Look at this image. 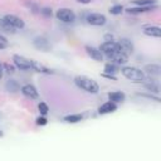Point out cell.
Listing matches in <instances>:
<instances>
[{"instance_id": "cell-32", "label": "cell", "mask_w": 161, "mask_h": 161, "mask_svg": "<svg viewBox=\"0 0 161 161\" xmlns=\"http://www.w3.org/2000/svg\"><path fill=\"white\" fill-rule=\"evenodd\" d=\"M138 96L146 97V98H151V99H155L156 102H160V98H158V97H153V96H151V94H141V93H138Z\"/></svg>"}, {"instance_id": "cell-38", "label": "cell", "mask_w": 161, "mask_h": 161, "mask_svg": "<svg viewBox=\"0 0 161 161\" xmlns=\"http://www.w3.org/2000/svg\"><path fill=\"white\" fill-rule=\"evenodd\" d=\"M0 68H1V69H3V64H1V63H0Z\"/></svg>"}, {"instance_id": "cell-5", "label": "cell", "mask_w": 161, "mask_h": 161, "mask_svg": "<svg viewBox=\"0 0 161 161\" xmlns=\"http://www.w3.org/2000/svg\"><path fill=\"white\" fill-rule=\"evenodd\" d=\"M13 60H14V65L20 70H30L31 69V59H28L23 55L15 54V55H13Z\"/></svg>"}, {"instance_id": "cell-3", "label": "cell", "mask_w": 161, "mask_h": 161, "mask_svg": "<svg viewBox=\"0 0 161 161\" xmlns=\"http://www.w3.org/2000/svg\"><path fill=\"white\" fill-rule=\"evenodd\" d=\"M116 44H117V49L121 53H123V54H126L128 57L133 53V48L135 47H133V43L128 38H121V39H118L116 42Z\"/></svg>"}, {"instance_id": "cell-30", "label": "cell", "mask_w": 161, "mask_h": 161, "mask_svg": "<svg viewBox=\"0 0 161 161\" xmlns=\"http://www.w3.org/2000/svg\"><path fill=\"white\" fill-rule=\"evenodd\" d=\"M3 68H5V69H6V72H8L9 74L15 72V67H14V65H11V64H9V63H4V64H3Z\"/></svg>"}, {"instance_id": "cell-8", "label": "cell", "mask_w": 161, "mask_h": 161, "mask_svg": "<svg viewBox=\"0 0 161 161\" xmlns=\"http://www.w3.org/2000/svg\"><path fill=\"white\" fill-rule=\"evenodd\" d=\"M4 19L13 26V28H15V29H23L24 26H25V23H24V20L21 19V18H19V16H16V15H13V14H8V15H5L4 16Z\"/></svg>"}, {"instance_id": "cell-7", "label": "cell", "mask_w": 161, "mask_h": 161, "mask_svg": "<svg viewBox=\"0 0 161 161\" xmlns=\"http://www.w3.org/2000/svg\"><path fill=\"white\" fill-rule=\"evenodd\" d=\"M98 49L101 50V53H102V54H104V55L108 58L112 53H114V52L117 50V44H116V42H114V40L104 42V43H102V44H101V47H99Z\"/></svg>"}, {"instance_id": "cell-15", "label": "cell", "mask_w": 161, "mask_h": 161, "mask_svg": "<svg viewBox=\"0 0 161 161\" xmlns=\"http://www.w3.org/2000/svg\"><path fill=\"white\" fill-rule=\"evenodd\" d=\"M143 73L148 74L150 77H151V75L158 77L160 73H161V68H160L158 64H147V65H145V68H143Z\"/></svg>"}, {"instance_id": "cell-29", "label": "cell", "mask_w": 161, "mask_h": 161, "mask_svg": "<svg viewBox=\"0 0 161 161\" xmlns=\"http://www.w3.org/2000/svg\"><path fill=\"white\" fill-rule=\"evenodd\" d=\"M35 122H36L38 126H45V125L48 123V119L45 118V116H42V114H40V116L35 119Z\"/></svg>"}, {"instance_id": "cell-10", "label": "cell", "mask_w": 161, "mask_h": 161, "mask_svg": "<svg viewBox=\"0 0 161 161\" xmlns=\"http://www.w3.org/2000/svg\"><path fill=\"white\" fill-rule=\"evenodd\" d=\"M20 91H21V93H23L25 97H28V98H30V99H38V98H39V93H38L36 88H35L33 84H24V86L20 88Z\"/></svg>"}, {"instance_id": "cell-1", "label": "cell", "mask_w": 161, "mask_h": 161, "mask_svg": "<svg viewBox=\"0 0 161 161\" xmlns=\"http://www.w3.org/2000/svg\"><path fill=\"white\" fill-rule=\"evenodd\" d=\"M74 83L77 84V87H79L80 89L86 91L87 93H92V94H96L98 93L99 91V86L98 83L89 78V77H86V75H77L74 78Z\"/></svg>"}, {"instance_id": "cell-12", "label": "cell", "mask_w": 161, "mask_h": 161, "mask_svg": "<svg viewBox=\"0 0 161 161\" xmlns=\"http://www.w3.org/2000/svg\"><path fill=\"white\" fill-rule=\"evenodd\" d=\"M116 109H117V104L113 103L112 101H107L102 106H99L98 113L99 114H108V113H113Z\"/></svg>"}, {"instance_id": "cell-19", "label": "cell", "mask_w": 161, "mask_h": 161, "mask_svg": "<svg viewBox=\"0 0 161 161\" xmlns=\"http://www.w3.org/2000/svg\"><path fill=\"white\" fill-rule=\"evenodd\" d=\"M5 88H6V91H9V92H11V93H15V92L20 91V86H19V83H18L16 80H14V79L8 80L6 84H5Z\"/></svg>"}, {"instance_id": "cell-27", "label": "cell", "mask_w": 161, "mask_h": 161, "mask_svg": "<svg viewBox=\"0 0 161 161\" xmlns=\"http://www.w3.org/2000/svg\"><path fill=\"white\" fill-rule=\"evenodd\" d=\"M25 6H28V8L31 10V13H34V14H38V13L40 11V8H39L36 4L31 3V1H26V3H25Z\"/></svg>"}, {"instance_id": "cell-37", "label": "cell", "mask_w": 161, "mask_h": 161, "mask_svg": "<svg viewBox=\"0 0 161 161\" xmlns=\"http://www.w3.org/2000/svg\"><path fill=\"white\" fill-rule=\"evenodd\" d=\"M3 136H4V132H3V131H0V137H3Z\"/></svg>"}, {"instance_id": "cell-13", "label": "cell", "mask_w": 161, "mask_h": 161, "mask_svg": "<svg viewBox=\"0 0 161 161\" xmlns=\"http://www.w3.org/2000/svg\"><path fill=\"white\" fill-rule=\"evenodd\" d=\"M86 52H87V54L92 58V59H94V60H97V62H101L102 59H103V54L101 53V50L98 49V48H94V47H91V45H86Z\"/></svg>"}, {"instance_id": "cell-25", "label": "cell", "mask_w": 161, "mask_h": 161, "mask_svg": "<svg viewBox=\"0 0 161 161\" xmlns=\"http://www.w3.org/2000/svg\"><path fill=\"white\" fill-rule=\"evenodd\" d=\"M122 11H123L122 5H113L109 8V14H112V15H119V14H122Z\"/></svg>"}, {"instance_id": "cell-4", "label": "cell", "mask_w": 161, "mask_h": 161, "mask_svg": "<svg viewBox=\"0 0 161 161\" xmlns=\"http://www.w3.org/2000/svg\"><path fill=\"white\" fill-rule=\"evenodd\" d=\"M55 16H57L58 20H60V21H63V23H73V21L75 20V14H74V11L70 10V9H68V8H62V9H59V10L57 11Z\"/></svg>"}, {"instance_id": "cell-20", "label": "cell", "mask_w": 161, "mask_h": 161, "mask_svg": "<svg viewBox=\"0 0 161 161\" xmlns=\"http://www.w3.org/2000/svg\"><path fill=\"white\" fill-rule=\"evenodd\" d=\"M0 30H3V31H5V33H11V34H14L16 29L13 28L4 18H1V19H0Z\"/></svg>"}, {"instance_id": "cell-24", "label": "cell", "mask_w": 161, "mask_h": 161, "mask_svg": "<svg viewBox=\"0 0 161 161\" xmlns=\"http://www.w3.org/2000/svg\"><path fill=\"white\" fill-rule=\"evenodd\" d=\"M143 86H145V88H146L147 91L153 92V93H158V86H157L156 83H153L152 80H150L148 83H145Z\"/></svg>"}, {"instance_id": "cell-23", "label": "cell", "mask_w": 161, "mask_h": 161, "mask_svg": "<svg viewBox=\"0 0 161 161\" xmlns=\"http://www.w3.org/2000/svg\"><path fill=\"white\" fill-rule=\"evenodd\" d=\"M133 4L137 6H151L156 5V0H133Z\"/></svg>"}, {"instance_id": "cell-11", "label": "cell", "mask_w": 161, "mask_h": 161, "mask_svg": "<svg viewBox=\"0 0 161 161\" xmlns=\"http://www.w3.org/2000/svg\"><path fill=\"white\" fill-rule=\"evenodd\" d=\"M33 45L39 49V50H43V52H48L50 49V44H49V40L45 38V36H36L34 40H33Z\"/></svg>"}, {"instance_id": "cell-36", "label": "cell", "mask_w": 161, "mask_h": 161, "mask_svg": "<svg viewBox=\"0 0 161 161\" xmlns=\"http://www.w3.org/2000/svg\"><path fill=\"white\" fill-rule=\"evenodd\" d=\"M1 77H3V69L0 68V78H1Z\"/></svg>"}, {"instance_id": "cell-26", "label": "cell", "mask_w": 161, "mask_h": 161, "mask_svg": "<svg viewBox=\"0 0 161 161\" xmlns=\"http://www.w3.org/2000/svg\"><path fill=\"white\" fill-rule=\"evenodd\" d=\"M38 109H39V113H40L42 116H45V114L48 113V111H49V107H48V104H47L45 102H40V103L38 104Z\"/></svg>"}, {"instance_id": "cell-33", "label": "cell", "mask_w": 161, "mask_h": 161, "mask_svg": "<svg viewBox=\"0 0 161 161\" xmlns=\"http://www.w3.org/2000/svg\"><path fill=\"white\" fill-rule=\"evenodd\" d=\"M8 47V43H3V42H0V50L1 49H5Z\"/></svg>"}, {"instance_id": "cell-18", "label": "cell", "mask_w": 161, "mask_h": 161, "mask_svg": "<svg viewBox=\"0 0 161 161\" xmlns=\"http://www.w3.org/2000/svg\"><path fill=\"white\" fill-rule=\"evenodd\" d=\"M31 69H34V70H36V72H39V73H45V74H53V73H54L52 69L44 67L43 64H39V63L35 62V60H31Z\"/></svg>"}, {"instance_id": "cell-16", "label": "cell", "mask_w": 161, "mask_h": 161, "mask_svg": "<svg viewBox=\"0 0 161 161\" xmlns=\"http://www.w3.org/2000/svg\"><path fill=\"white\" fill-rule=\"evenodd\" d=\"M157 5H151V6H135V8H128L127 13L128 14H142V13H147L151 11L153 9H156Z\"/></svg>"}, {"instance_id": "cell-17", "label": "cell", "mask_w": 161, "mask_h": 161, "mask_svg": "<svg viewBox=\"0 0 161 161\" xmlns=\"http://www.w3.org/2000/svg\"><path fill=\"white\" fill-rule=\"evenodd\" d=\"M125 98H126V96H125V93L123 92H121V91H116V92H111V93H108V99L109 101H112L113 103H122L123 101H125Z\"/></svg>"}, {"instance_id": "cell-2", "label": "cell", "mask_w": 161, "mask_h": 161, "mask_svg": "<svg viewBox=\"0 0 161 161\" xmlns=\"http://www.w3.org/2000/svg\"><path fill=\"white\" fill-rule=\"evenodd\" d=\"M119 72L122 73V75L127 79H130L131 82L135 83H143L146 80V75L143 73V70L136 68V67H123L119 69Z\"/></svg>"}, {"instance_id": "cell-14", "label": "cell", "mask_w": 161, "mask_h": 161, "mask_svg": "<svg viewBox=\"0 0 161 161\" xmlns=\"http://www.w3.org/2000/svg\"><path fill=\"white\" fill-rule=\"evenodd\" d=\"M143 34L151 38H160L161 36V29L160 26H155V25H148L143 28Z\"/></svg>"}, {"instance_id": "cell-35", "label": "cell", "mask_w": 161, "mask_h": 161, "mask_svg": "<svg viewBox=\"0 0 161 161\" xmlns=\"http://www.w3.org/2000/svg\"><path fill=\"white\" fill-rule=\"evenodd\" d=\"M0 42H3V43H8V40H6V38H5L4 35H1V34H0Z\"/></svg>"}, {"instance_id": "cell-31", "label": "cell", "mask_w": 161, "mask_h": 161, "mask_svg": "<svg viewBox=\"0 0 161 161\" xmlns=\"http://www.w3.org/2000/svg\"><path fill=\"white\" fill-rule=\"evenodd\" d=\"M101 75L104 77V78H107V79H111V80H116V79H117L116 75H113V74H108V73H102Z\"/></svg>"}, {"instance_id": "cell-28", "label": "cell", "mask_w": 161, "mask_h": 161, "mask_svg": "<svg viewBox=\"0 0 161 161\" xmlns=\"http://www.w3.org/2000/svg\"><path fill=\"white\" fill-rule=\"evenodd\" d=\"M43 16H45V18H50L52 16V9L50 8H48V6H44V8H40V11H39Z\"/></svg>"}, {"instance_id": "cell-9", "label": "cell", "mask_w": 161, "mask_h": 161, "mask_svg": "<svg viewBox=\"0 0 161 161\" xmlns=\"http://www.w3.org/2000/svg\"><path fill=\"white\" fill-rule=\"evenodd\" d=\"M108 59H109L112 63L117 64V65H123V64L127 63V60H128V55L121 53V52L117 49L114 53H112V54L108 57Z\"/></svg>"}, {"instance_id": "cell-34", "label": "cell", "mask_w": 161, "mask_h": 161, "mask_svg": "<svg viewBox=\"0 0 161 161\" xmlns=\"http://www.w3.org/2000/svg\"><path fill=\"white\" fill-rule=\"evenodd\" d=\"M78 3H80V4H89L92 0H77Z\"/></svg>"}, {"instance_id": "cell-22", "label": "cell", "mask_w": 161, "mask_h": 161, "mask_svg": "<svg viewBox=\"0 0 161 161\" xmlns=\"http://www.w3.org/2000/svg\"><path fill=\"white\" fill-rule=\"evenodd\" d=\"M67 123H77V122H80L83 119V116L79 114V113H75V114H68L63 118Z\"/></svg>"}, {"instance_id": "cell-6", "label": "cell", "mask_w": 161, "mask_h": 161, "mask_svg": "<svg viewBox=\"0 0 161 161\" xmlns=\"http://www.w3.org/2000/svg\"><path fill=\"white\" fill-rule=\"evenodd\" d=\"M87 23L91 24V25H94V26H102L106 24L107 19L103 14H99V13H91L87 15Z\"/></svg>"}, {"instance_id": "cell-21", "label": "cell", "mask_w": 161, "mask_h": 161, "mask_svg": "<svg viewBox=\"0 0 161 161\" xmlns=\"http://www.w3.org/2000/svg\"><path fill=\"white\" fill-rule=\"evenodd\" d=\"M118 72H119V65H117V64H114L112 62H109V63H107L104 65V73H108V74H113L114 75Z\"/></svg>"}]
</instances>
